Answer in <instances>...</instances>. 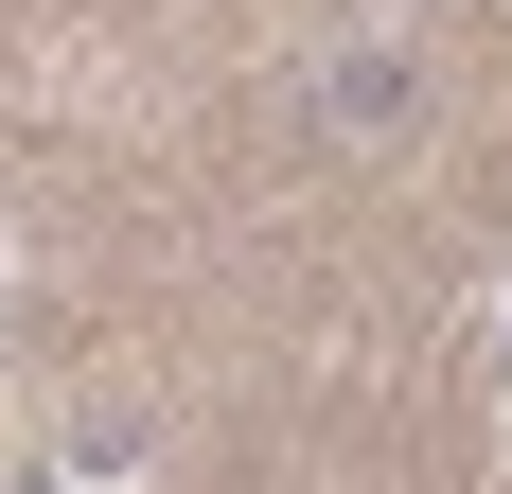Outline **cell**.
<instances>
[{"mask_svg": "<svg viewBox=\"0 0 512 494\" xmlns=\"http://www.w3.org/2000/svg\"><path fill=\"white\" fill-rule=\"evenodd\" d=\"M301 106L336 124V142H407V124H424V53H407V36H336V53L301 71Z\"/></svg>", "mask_w": 512, "mask_h": 494, "instance_id": "6da1fadb", "label": "cell"}, {"mask_svg": "<svg viewBox=\"0 0 512 494\" xmlns=\"http://www.w3.org/2000/svg\"><path fill=\"white\" fill-rule=\"evenodd\" d=\"M124 477H142V459H124V442H89V459H36V477H0V494H124Z\"/></svg>", "mask_w": 512, "mask_h": 494, "instance_id": "7a4b0ae2", "label": "cell"}, {"mask_svg": "<svg viewBox=\"0 0 512 494\" xmlns=\"http://www.w3.org/2000/svg\"><path fill=\"white\" fill-rule=\"evenodd\" d=\"M18 283H36V247H18V212H0V300H18Z\"/></svg>", "mask_w": 512, "mask_h": 494, "instance_id": "3957f363", "label": "cell"}, {"mask_svg": "<svg viewBox=\"0 0 512 494\" xmlns=\"http://www.w3.org/2000/svg\"><path fill=\"white\" fill-rule=\"evenodd\" d=\"M495 353H512V283H495Z\"/></svg>", "mask_w": 512, "mask_h": 494, "instance_id": "277c9868", "label": "cell"}]
</instances>
